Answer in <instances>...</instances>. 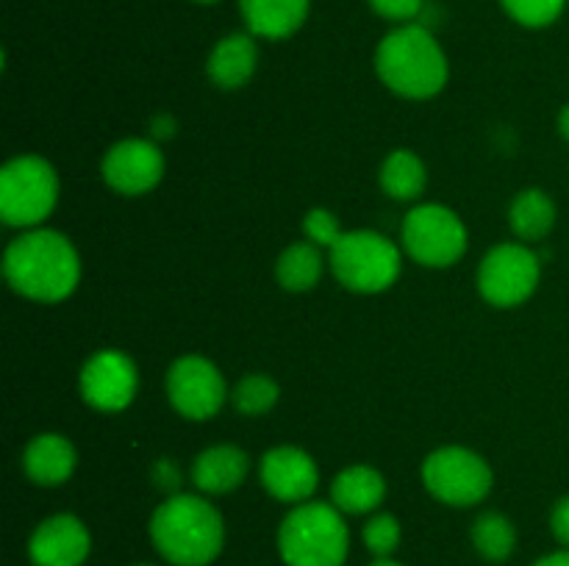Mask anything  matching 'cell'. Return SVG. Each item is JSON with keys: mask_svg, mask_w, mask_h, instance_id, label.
<instances>
[{"mask_svg": "<svg viewBox=\"0 0 569 566\" xmlns=\"http://www.w3.org/2000/svg\"><path fill=\"white\" fill-rule=\"evenodd\" d=\"M3 275L22 297L59 303L76 292L81 281V259L64 233L31 228L6 247Z\"/></svg>", "mask_w": 569, "mask_h": 566, "instance_id": "6da1fadb", "label": "cell"}, {"mask_svg": "<svg viewBox=\"0 0 569 566\" xmlns=\"http://www.w3.org/2000/svg\"><path fill=\"white\" fill-rule=\"evenodd\" d=\"M150 542L172 566H209L226 544L220 511L194 494H172L150 516Z\"/></svg>", "mask_w": 569, "mask_h": 566, "instance_id": "7a4b0ae2", "label": "cell"}, {"mask_svg": "<svg viewBox=\"0 0 569 566\" xmlns=\"http://www.w3.org/2000/svg\"><path fill=\"white\" fill-rule=\"evenodd\" d=\"M376 72L400 98L426 100L442 92L450 67L433 33L409 22L381 39L376 50Z\"/></svg>", "mask_w": 569, "mask_h": 566, "instance_id": "3957f363", "label": "cell"}, {"mask_svg": "<svg viewBox=\"0 0 569 566\" xmlns=\"http://www.w3.org/2000/svg\"><path fill=\"white\" fill-rule=\"evenodd\" d=\"M278 549L287 566H345L350 533L342 511L328 503H300L283 516Z\"/></svg>", "mask_w": 569, "mask_h": 566, "instance_id": "277c9868", "label": "cell"}, {"mask_svg": "<svg viewBox=\"0 0 569 566\" xmlns=\"http://www.w3.org/2000/svg\"><path fill=\"white\" fill-rule=\"evenodd\" d=\"M400 266L398 244L376 231H345L331 247L333 275L350 292H387L400 277Z\"/></svg>", "mask_w": 569, "mask_h": 566, "instance_id": "5b68a950", "label": "cell"}, {"mask_svg": "<svg viewBox=\"0 0 569 566\" xmlns=\"http://www.w3.org/2000/svg\"><path fill=\"white\" fill-rule=\"evenodd\" d=\"M59 200V175L42 155H17L0 170V216L11 228H37Z\"/></svg>", "mask_w": 569, "mask_h": 566, "instance_id": "8992f818", "label": "cell"}, {"mask_svg": "<svg viewBox=\"0 0 569 566\" xmlns=\"http://www.w3.org/2000/svg\"><path fill=\"white\" fill-rule=\"evenodd\" d=\"M403 247L422 266H453L467 253V228L448 205L422 203L406 214Z\"/></svg>", "mask_w": 569, "mask_h": 566, "instance_id": "52a82bcc", "label": "cell"}, {"mask_svg": "<svg viewBox=\"0 0 569 566\" xmlns=\"http://www.w3.org/2000/svg\"><path fill=\"white\" fill-rule=\"evenodd\" d=\"M492 469L467 447H442L422 464V483L445 505H476L492 492Z\"/></svg>", "mask_w": 569, "mask_h": 566, "instance_id": "ba28073f", "label": "cell"}, {"mask_svg": "<svg viewBox=\"0 0 569 566\" xmlns=\"http://www.w3.org/2000/svg\"><path fill=\"white\" fill-rule=\"evenodd\" d=\"M542 261L526 244H498L478 266V292L489 305L515 309L539 286Z\"/></svg>", "mask_w": 569, "mask_h": 566, "instance_id": "9c48e42d", "label": "cell"}, {"mask_svg": "<svg viewBox=\"0 0 569 566\" xmlns=\"http://www.w3.org/2000/svg\"><path fill=\"white\" fill-rule=\"evenodd\" d=\"M167 397L187 420H211L228 397L226 377L203 355H183L167 372Z\"/></svg>", "mask_w": 569, "mask_h": 566, "instance_id": "30bf717a", "label": "cell"}, {"mask_svg": "<svg viewBox=\"0 0 569 566\" xmlns=\"http://www.w3.org/2000/svg\"><path fill=\"white\" fill-rule=\"evenodd\" d=\"M81 397L98 411H122L137 397V364L120 350H100L81 370Z\"/></svg>", "mask_w": 569, "mask_h": 566, "instance_id": "8fae6325", "label": "cell"}, {"mask_svg": "<svg viewBox=\"0 0 569 566\" xmlns=\"http://www.w3.org/2000/svg\"><path fill=\"white\" fill-rule=\"evenodd\" d=\"M103 181L120 194H144L164 175V155L150 139H122L103 155Z\"/></svg>", "mask_w": 569, "mask_h": 566, "instance_id": "7c38bea8", "label": "cell"}, {"mask_svg": "<svg viewBox=\"0 0 569 566\" xmlns=\"http://www.w3.org/2000/svg\"><path fill=\"white\" fill-rule=\"evenodd\" d=\"M92 538L87 525L72 514H56L39 522L28 542L33 566H81L89 558Z\"/></svg>", "mask_w": 569, "mask_h": 566, "instance_id": "4fadbf2b", "label": "cell"}, {"mask_svg": "<svg viewBox=\"0 0 569 566\" xmlns=\"http://www.w3.org/2000/svg\"><path fill=\"white\" fill-rule=\"evenodd\" d=\"M261 486L281 503H309L320 483L315 458L300 447H276L261 458Z\"/></svg>", "mask_w": 569, "mask_h": 566, "instance_id": "5bb4252c", "label": "cell"}, {"mask_svg": "<svg viewBox=\"0 0 569 566\" xmlns=\"http://www.w3.org/2000/svg\"><path fill=\"white\" fill-rule=\"evenodd\" d=\"M256 64H259V48L253 33H228L209 53L206 72L214 87L239 89L253 78Z\"/></svg>", "mask_w": 569, "mask_h": 566, "instance_id": "9a60e30c", "label": "cell"}, {"mask_svg": "<svg viewBox=\"0 0 569 566\" xmlns=\"http://www.w3.org/2000/svg\"><path fill=\"white\" fill-rule=\"evenodd\" d=\"M76 447L61 433H39L28 442L22 453V466L26 475L39 486H59L76 469Z\"/></svg>", "mask_w": 569, "mask_h": 566, "instance_id": "2e32d148", "label": "cell"}, {"mask_svg": "<svg viewBox=\"0 0 569 566\" xmlns=\"http://www.w3.org/2000/svg\"><path fill=\"white\" fill-rule=\"evenodd\" d=\"M248 453L233 444H214L192 464V483L206 494H228L248 475Z\"/></svg>", "mask_w": 569, "mask_h": 566, "instance_id": "e0dca14e", "label": "cell"}, {"mask_svg": "<svg viewBox=\"0 0 569 566\" xmlns=\"http://www.w3.org/2000/svg\"><path fill=\"white\" fill-rule=\"evenodd\" d=\"M311 0H239L244 26L253 37L287 39L309 17Z\"/></svg>", "mask_w": 569, "mask_h": 566, "instance_id": "ac0fdd59", "label": "cell"}, {"mask_svg": "<svg viewBox=\"0 0 569 566\" xmlns=\"http://www.w3.org/2000/svg\"><path fill=\"white\" fill-rule=\"evenodd\" d=\"M387 497V481L367 464L348 466L331 486V499L342 514H370Z\"/></svg>", "mask_w": 569, "mask_h": 566, "instance_id": "d6986e66", "label": "cell"}, {"mask_svg": "<svg viewBox=\"0 0 569 566\" xmlns=\"http://www.w3.org/2000/svg\"><path fill=\"white\" fill-rule=\"evenodd\" d=\"M509 225L522 242H539L556 225V203L542 189H526L511 200Z\"/></svg>", "mask_w": 569, "mask_h": 566, "instance_id": "ffe728a7", "label": "cell"}, {"mask_svg": "<svg viewBox=\"0 0 569 566\" xmlns=\"http://www.w3.org/2000/svg\"><path fill=\"white\" fill-rule=\"evenodd\" d=\"M322 266H326V261H322L320 247L315 242H298L289 244L278 255L276 275L287 292H309L320 283Z\"/></svg>", "mask_w": 569, "mask_h": 566, "instance_id": "44dd1931", "label": "cell"}, {"mask_svg": "<svg viewBox=\"0 0 569 566\" xmlns=\"http://www.w3.org/2000/svg\"><path fill=\"white\" fill-rule=\"evenodd\" d=\"M428 183L426 164L411 150H392L381 166V186L392 200L420 198Z\"/></svg>", "mask_w": 569, "mask_h": 566, "instance_id": "7402d4cb", "label": "cell"}, {"mask_svg": "<svg viewBox=\"0 0 569 566\" xmlns=\"http://www.w3.org/2000/svg\"><path fill=\"white\" fill-rule=\"evenodd\" d=\"M472 544H476L478 555L492 564H503L517 547V530L503 514L498 511H487L472 525Z\"/></svg>", "mask_w": 569, "mask_h": 566, "instance_id": "603a6c76", "label": "cell"}, {"mask_svg": "<svg viewBox=\"0 0 569 566\" xmlns=\"http://www.w3.org/2000/svg\"><path fill=\"white\" fill-rule=\"evenodd\" d=\"M278 383L270 375H248L233 386V408L244 416L267 414L278 403Z\"/></svg>", "mask_w": 569, "mask_h": 566, "instance_id": "cb8c5ba5", "label": "cell"}, {"mask_svg": "<svg viewBox=\"0 0 569 566\" xmlns=\"http://www.w3.org/2000/svg\"><path fill=\"white\" fill-rule=\"evenodd\" d=\"M500 3L509 11L511 20H517L520 26L545 28L559 20L567 0H500Z\"/></svg>", "mask_w": 569, "mask_h": 566, "instance_id": "d4e9b609", "label": "cell"}, {"mask_svg": "<svg viewBox=\"0 0 569 566\" xmlns=\"http://www.w3.org/2000/svg\"><path fill=\"white\" fill-rule=\"evenodd\" d=\"M365 544L376 558H389L400 544V522L392 514H376L365 525Z\"/></svg>", "mask_w": 569, "mask_h": 566, "instance_id": "484cf974", "label": "cell"}, {"mask_svg": "<svg viewBox=\"0 0 569 566\" xmlns=\"http://www.w3.org/2000/svg\"><path fill=\"white\" fill-rule=\"evenodd\" d=\"M303 233L309 242H315L317 247H328L331 250L333 244L342 239V228H339V220L333 211L328 209H311L309 214L303 216Z\"/></svg>", "mask_w": 569, "mask_h": 566, "instance_id": "4316f807", "label": "cell"}, {"mask_svg": "<svg viewBox=\"0 0 569 566\" xmlns=\"http://www.w3.org/2000/svg\"><path fill=\"white\" fill-rule=\"evenodd\" d=\"M372 11L383 20L411 22L422 11V0H370Z\"/></svg>", "mask_w": 569, "mask_h": 566, "instance_id": "83f0119b", "label": "cell"}, {"mask_svg": "<svg viewBox=\"0 0 569 566\" xmlns=\"http://www.w3.org/2000/svg\"><path fill=\"white\" fill-rule=\"evenodd\" d=\"M550 530H553V536L559 538L565 547H569V494L553 505V514H550Z\"/></svg>", "mask_w": 569, "mask_h": 566, "instance_id": "f1b7e54d", "label": "cell"}, {"mask_svg": "<svg viewBox=\"0 0 569 566\" xmlns=\"http://www.w3.org/2000/svg\"><path fill=\"white\" fill-rule=\"evenodd\" d=\"M533 566H569V549H561V553L545 555V558H539Z\"/></svg>", "mask_w": 569, "mask_h": 566, "instance_id": "f546056e", "label": "cell"}, {"mask_svg": "<svg viewBox=\"0 0 569 566\" xmlns=\"http://www.w3.org/2000/svg\"><path fill=\"white\" fill-rule=\"evenodd\" d=\"M559 131H561V137L569 142V103L561 109V114H559Z\"/></svg>", "mask_w": 569, "mask_h": 566, "instance_id": "4dcf8cb0", "label": "cell"}, {"mask_svg": "<svg viewBox=\"0 0 569 566\" xmlns=\"http://www.w3.org/2000/svg\"><path fill=\"white\" fill-rule=\"evenodd\" d=\"M370 566H400L398 560H389V558H378V560H372Z\"/></svg>", "mask_w": 569, "mask_h": 566, "instance_id": "1f68e13d", "label": "cell"}, {"mask_svg": "<svg viewBox=\"0 0 569 566\" xmlns=\"http://www.w3.org/2000/svg\"><path fill=\"white\" fill-rule=\"evenodd\" d=\"M194 3H217V0H194Z\"/></svg>", "mask_w": 569, "mask_h": 566, "instance_id": "d6a6232c", "label": "cell"}]
</instances>
